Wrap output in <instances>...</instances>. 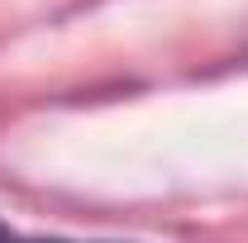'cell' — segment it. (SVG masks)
<instances>
[{"mask_svg":"<svg viewBox=\"0 0 248 243\" xmlns=\"http://www.w3.org/2000/svg\"><path fill=\"white\" fill-rule=\"evenodd\" d=\"M0 243H67V239H24V234H10V229H0Z\"/></svg>","mask_w":248,"mask_h":243,"instance_id":"obj_1","label":"cell"}]
</instances>
